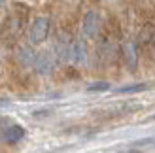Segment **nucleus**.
Wrapping results in <instances>:
<instances>
[{"instance_id":"nucleus-4","label":"nucleus","mask_w":155,"mask_h":153,"mask_svg":"<svg viewBox=\"0 0 155 153\" xmlns=\"http://www.w3.org/2000/svg\"><path fill=\"white\" fill-rule=\"evenodd\" d=\"M106 89H110L108 83H98V85H91L89 87V91H106Z\"/></svg>"},{"instance_id":"nucleus-1","label":"nucleus","mask_w":155,"mask_h":153,"mask_svg":"<svg viewBox=\"0 0 155 153\" xmlns=\"http://www.w3.org/2000/svg\"><path fill=\"white\" fill-rule=\"evenodd\" d=\"M23 134H25L23 127H12V129H8V132L4 134V138H6V142L15 144V142H19L23 138Z\"/></svg>"},{"instance_id":"nucleus-2","label":"nucleus","mask_w":155,"mask_h":153,"mask_svg":"<svg viewBox=\"0 0 155 153\" xmlns=\"http://www.w3.org/2000/svg\"><path fill=\"white\" fill-rule=\"evenodd\" d=\"M45 32H48V23H45V21H38L34 25V28H32V40L42 42L45 38Z\"/></svg>"},{"instance_id":"nucleus-3","label":"nucleus","mask_w":155,"mask_h":153,"mask_svg":"<svg viewBox=\"0 0 155 153\" xmlns=\"http://www.w3.org/2000/svg\"><path fill=\"white\" fill-rule=\"evenodd\" d=\"M146 89V85H134V87H121L119 93H136V91Z\"/></svg>"}]
</instances>
